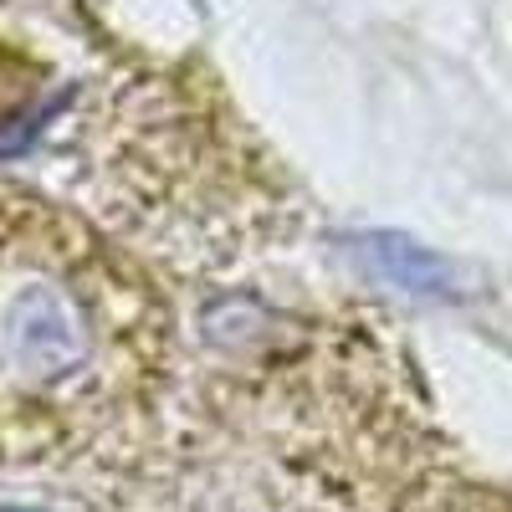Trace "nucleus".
<instances>
[{
	"label": "nucleus",
	"instance_id": "1",
	"mask_svg": "<svg viewBox=\"0 0 512 512\" xmlns=\"http://www.w3.org/2000/svg\"><path fill=\"white\" fill-rule=\"evenodd\" d=\"M123 282L52 210L0 200V400L47 405L93 379Z\"/></svg>",
	"mask_w": 512,
	"mask_h": 512
},
{
	"label": "nucleus",
	"instance_id": "2",
	"mask_svg": "<svg viewBox=\"0 0 512 512\" xmlns=\"http://www.w3.org/2000/svg\"><path fill=\"white\" fill-rule=\"evenodd\" d=\"M344 256L379 287H395L405 297H456L461 292V267L451 256L420 246L400 231H359L344 241Z\"/></svg>",
	"mask_w": 512,
	"mask_h": 512
}]
</instances>
